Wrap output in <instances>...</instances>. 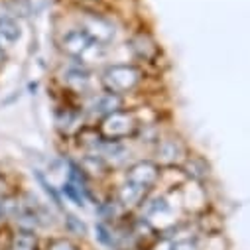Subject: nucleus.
I'll return each mask as SVG.
<instances>
[{"mask_svg":"<svg viewBox=\"0 0 250 250\" xmlns=\"http://www.w3.org/2000/svg\"><path fill=\"white\" fill-rule=\"evenodd\" d=\"M158 177H160V167L154 162H138L126 173V181H132V183L144 187V189H150L158 181Z\"/></svg>","mask_w":250,"mask_h":250,"instance_id":"20e7f679","label":"nucleus"},{"mask_svg":"<svg viewBox=\"0 0 250 250\" xmlns=\"http://www.w3.org/2000/svg\"><path fill=\"white\" fill-rule=\"evenodd\" d=\"M146 191H148V189H144V187H140V185H136V183H132V181H126V183L120 187L118 199H120V203H122L124 207H132V205L140 203V199L144 197Z\"/></svg>","mask_w":250,"mask_h":250,"instance_id":"0eeeda50","label":"nucleus"},{"mask_svg":"<svg viewBox=\"0 0 250 250\" xmlns=\"http://www.w3.org/2000/svg\"><path fill=\"white\" fill-rule=\"evenodd\" d=\"M2 217H4V213H2V207H0V221H2Z\"/></svg>","mask_w":250,"mask_h":250,"instance_id":"a211bd4d","label":"nucleus"},{"mask_svg":"<svg viewBox=\"0 0 250 250\" xmlns=\"http://www.w3.org/2000/svg\"><path fill=\"white\" fill-rule=\"evenodd\" d=\"M8 250H38V240L32 230H20L14 234Z\"/></svg>","mask_w":250,"mask_h":250,"instance_id":"6e6552de","label":"nucleus"},{"mask_svg":"<svg viewBox=\"0 0 250 250\" xmlns=\"http://www.w3.org/2000/svg\"><path fill=\"white\" fill-rule=\"evenodd\" d=\"M171 246H173V242H171V240H167V238H164V240H160V242H158V246H156L154 250H171Z\"/></svg>","mask_w":250,"mask_h":250,"instance_id":"f3484780","label":"nucleus"},{"mask_svg":"<svg viewBox=\"0 0 250 250\" xmlns=\"http://www.w3.org/2000/svg\"><path fill=\"white\" fill-rule=\"evenodd\" d=\"M20 36H22V32L14 18H8V16L0 18V47H2V43L4 45L16 43L20 40Z\"/></svg>","mask_w":250,"mask_h":250,"instance_id":"423d86ee","label":"nucleus"},{"mask_svg":"<svg viewBox=\"0 0 250 250\" xmlns=\"http://www.w3.org/2000/svg\"><path fill=\"white\" fill-rule=\"evenodd\" d=\"M65 81H67V85H69L71 89H75V91H85V89H89V75H87V71H83V69H69V71L65 73Z\"/></svg>","mask_w":250,"mask_h":250,"instance_id":"9d476101","label":"nucleus"},{"mask_svg":"<svg viewBox=\"0 0 250 250\" xmlns=\"http://www.w3.org/2000/svg\"><path fill=\"white\" fill-rule=\"evenodd\" d=\"M118 106H120V99H118V95H110V93H106V95H103V97H99V99L95 101L93 110H95L97 114H104V116H106V114L118 110Z\"/></svg>","mask_w":250,"mask_h":250,"instance_id":"1a4fd4ad","label":"nucleus"},{"mask_svg":"<svg viewBox=\"0 0 250 250\" xmlns=\"http://www.w3.org/2000/svg\"><path fill=\"white\" fill-rule=\"evenodd\" d=\"M83 30H85L93 40H97V42H99V43H103V45L114 38V28H112L106 20L97 18V16L87 18V20H85Z\"/></svg>","mask_w":250,"mask_h":250,"instance_id":"39448f33","label":"nucleus"},{"mask_svg":"<svg viewBox=\"0 0 250 250\" xmlns=\"http://www.w3.org/2000/svg\"><path fill=\"white\" fill-rule=\"evenodd\" d=\"M171 250H197V246L191 240H181V242H175Z\"/></svg>","mask_w":250,"mask_h":250,"instance_id":"dca6fc26","label":"nucleus"},{"mask_svg":"<svg viewBox=\"0 0 250 250\" xmlns=\"http://www.w3.org/2000/svg\"><path fill=\"white\" fill-rule=\"evenodd\" d=\"M0 61H2V49H0Z\"/></svg>","mask_w":250,"mask_h":250,"instance_id":"6ab92c4d","label":"nucleus"},{"mask_svg":"<svg viewBox=\"0 0 250 250\" xmlns=\"http://www.w3.org/2000/svg\"><path fill=\"white\" fill-rule=\"evenodd\" d=\"M160 156L164 158V162H173L177 156H181V146L177 140H164V144L160 146Z\"/></svg>","mask_w":250,"mask_h":250,"instance_id":"9b49d317","label":"nucleus"},{"mask_svg":"<svg viewBox=\"0 0 250 250\" xmlns=\"http://www.w3.org/2000/svg\"><path fill=\"white\" fill-rule=\"evenodd\" d=\"M67 225H69V229L73 230V232H77V234H85V225L83 223H79L75 217H67Z\"/></svg>","mask_w":250,"mask_h":250,"instance_id":"ddd939ff","label":"nucleus"},{"mask_svg":"<svg viewBox=\"0 0 250 250\" xmlns=\"http://www.w3.org/2000/svg\"><path fill=\"white\" fill-rule=\"evenodd\" d=\"M140 79H142V73L138 67L124 65V63L110 65L103 73V85L110 95H124V93L134 91Z\"/></svg>","mask_w":250,"mask_h":250,"instance_id":"f03ea898","label":"nucleus"},{"mask_svg":"<svg viewBox=\"0 0 250 250\" xmlns=\"http://www.w3.org/2000/svg\"><path fill=\"white\" fill-rule=\"evenodd\" d=\"M61 49H63L69 57H73L77 61H85V63L97 61L104 53V45L99 43L97 40H93L83 28L67 32L63 36V40H61Z\"/></svg>","mask_w":250,"mask_h":250,"instance_id":"f257e3e1","label":"nucleus"},{"mask_svg":"<svg viewBox=\"0 0 250 250\" xmlns=\"http://www.w3.org/2000/svg\"><path fill=\"white\" fill-rule=\"evenodd\" d=\"M49 250H77L69 240H55Z\"/></svg>","mask_w":250,"mask_h":250,"instance_id":"2eb2a0df","label":"nucleus"},{"mask_svg":"<svg viewBox=\"0 0 250 250\" xmlns=\"http://www.w3.org/2000/svg\"><path fill=\"white\" fill-rule=\"evenodd\" d=\"M97 236H99V240H101V242H104V244H112V236H108L106 227L97 225Z\"/></svg>","mask_w":250,"mask_h":250,"instance_id":"4468645a","label":"nucleus"},{"mask_svg":"<svg viewBox=\"0 0 250 250\" xmlns=\"http://www.w3.org/2000/svg\"><path fill=\"white\" fill-rule=\"evenodd\" d=\"M136 130V118L128 110H114L106 114L101 122V136L108 142L126 138Z\"/></svg>","mask_w":250,"mask_h":250,"instance_id":"7ed1b4c3","label":"nucleus"},{"mask_svg":"<svg viewBox=\"0 0 250 250\" xmlns=\"http://www.w3.org/2000/svg\"><path fill=\"white\" fill-rule=\"evenodd\" d=\"M38 181H40V183H42V185H43V189H45V191H47V193H49V195H51V197H53V201H55V203H57V205H61V199H59V195H57V193H55V191H53V189H51V185H49V183H47V181H45V177H43V175H42V173H38Z\"/></svg>","mask_w":250,"mask_h":250,"instance_id":"f8f14e48","label":"nucleus"}]
</instances>
